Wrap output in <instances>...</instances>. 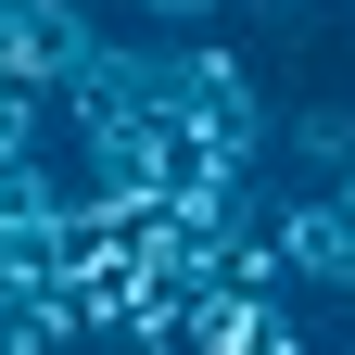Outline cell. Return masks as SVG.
Wrapping results in <instances>:
<instances>
[{
	"label": "cell",
	"instance_id": "2",
	"mask_svg": "<svg viewBox=\"0 0 355 355\" xmlns=\"http://www.w3.org/2000/svg\"><path fill=\"white\" fill-rule=\"evenodd\" d=\"M140 13H153V26H203L216 0H140Z\"/></svg>",
	"mask_w": 355,
	"mask_h": 355
},
{
	"label": "cell",
	"instance_id": "1",
	"mask_svg": "<svg viewBox=\"0 0 355 355\" xmlns=\"http://www.w3.org/2000/svg\"><path fill=\"white\" fill-rule=\"evenodd\" d=\"M304 178H330V165H355V114H292V127H266Z\"/></svg>",
	"mask_w": 355,
	"mask_h": 355
}]
</instances>
